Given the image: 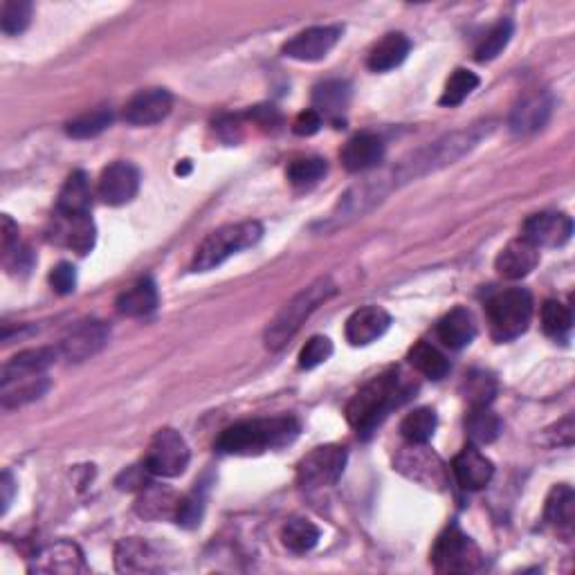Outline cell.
Returning <instances> with one entry per match:
<instances>
[{
	"mask_svg": "<svg viewBox=\"0 0 575 575\" xmlns=\"http://www.w3.org/2000/svg\"><path fill=\"white\" fill-rule=\"evenodd\" d=\"M409 396H412V385L405 382L398 369H391L367 382L351 398V403L346 405V418H349L353 430L367 438L385 421L389 412L403 405Z\"/></svg>",
	"mask_w": 575,
	"mask_h": 575,
	"instance_id": "1",
	"label": "cell"
},
{
	"mask_svg": "<svg viewBox=\"0 0 575 575\" xmlns=\"http://www.w3.org/2000/svg\"><path fill=\"white\" fill-rule=\"evenodd\" d=\"M299 434V423L292 416L252 418L234 423L218 436L216 450L230 456H257L292 443Z\"/></svg>",
	"mask_w": 575,
	"mask_h": 575,
	"instance_id": "2",
	"label": "cell"
},
{
	"mask_svg": "<svg viewBox=\"0 0 575 575\" xmlns=\"http://www.w3.org/2000/svg\"><path fill=\"white\" fill-rule=\"evenodd\" d=\"M337 292V286L331 277H319L308 288L297 292L288 304L279 310L275 319L266 328V346L270 351H279L286 346L292 337L299 333L306 319L315 313V310L331 299Z\"/></svg>",
	"mask_w": 575,
	"mask_h": 575,
	"instance_id": "3",
	"label": "cell"
},
{
	"mask_svg": "<svg viewBox=\"0 0 575 575\" xmlns=\"http://www.w3.org/2000/svg\"><path fill=\"white\" fill-rule=\"evenodd\" d=\"M263 236V225L257 221H245V223H232L225 227H218L207 239L198 245L191 261V270L194 272H209L221 266L236 252L257 245Z\"/></svg>",
	"mask_w": 575,
	"mask_h": 575,
	"instance_id": "4",
	"label": "cell"
},
{
	"mask_svg": "<svg viewBox=\"0 0 575 575\" xmlns=\"http://www.w3.org/2000/svg\"><path fill=\"white\" fill-rule=\"evenodd\" d=\"M492 337L497 342H510L526 333L533 319V297L524 288H508L492 295L486 304Z\"/></svg>",
	"mask_w": 575,
	"mask_h": 575,
	"instance_id": "5",
	"label": "cell"
},
{
	"mask_svg": "<svg viewBox=\"0 0 575 575\" xmlns=\"http://www.w3.org/2000/svg\"><path fill=\"white\" fill-rule=\"evenodd\" d=\"M432 562L438 573H474L483 567V555L472 537L465 535L456 524H450L438 535Z\"/></svg>",
	"mask_w": 575,
	"mask_h": 575,
	"instance_id": "6",
	"label": "cell"
},
{
	"mask_svg": "<svg viewBox=\"0 0 575 575\" xmlns=\"http://www.w3.org/2000/svg\"><path fill=\"white\" fill-rule=\"evenodd\" d=\"M189 459L191 452L182 434L171 430V427H164L151 438L149 450L144 456V468L149 470L151 477L173 479L187 470Z\"/></svg>",
	"mask_w": 575,
	"mask_h": 575,
	"instance_id": "7",
	"label": "cell"
},
{
	"mask_svg": "<svg viewBox=\"0 0 575 575\" xmlns=\"http://www.w3.org/2000/svg\"><path fill=\"white\" fill-rule=\"evenodd\" d=\"M346 450L340 445H319L308 452L297 465V481L301 488L319 490L335 486L346 468Z\"/></svg>",
	"mask_w": 575,
	"mask_h": 575,
	"instance_id": "8",
	"label": "cell"
},
{
	"mask_svg": "<svg viewBox=\"0 0 575 575\" xmlns=\"http://www.w3.org/2000/svg\"><path fill=\"white\" fill-rule=\"evenodd\" d=\"M108 340H111V328L97 319H88L63 337L59 353L68 362H84L102 351Z\"/></svg>",
	"mask_w": 575,
	"mask_h": 575,
	"instance_id": "9",
	"label": "cell"
},
{
	"mask_svg": "<svg viewBox=\"0 0 575 575\" xmlns=\"http://www.w3.org/2000/svg\"><path fill=\"white\" fill-rule=\"evenodd\" d=\"M573 234V221L560 212H540L533 214L522 227V239L533 243L537 250L542 248H562L569 243Z\"/></svg>",
	"mask_w": 575,
	"mask_h": 575,
	"instance_id": "10",
	"label": "cell"
},
{
	"mask_svg": "<svg viewBox=\"0 0 575 575\" xmlns=\"http://www.w3.org/2000/svg\"><path fill=\"white\" fill-rule=\"evenodd\" d=\"M140 171L131 162H113L99 178V198L111 207H122L138 196Z\"/></svg>",
	"mask_w": 575,
	"mask_h": 575,
	"instance_id": "11",
	"label": "cell"
},
{
	"mask_svg": "<svg viewBox=\"0 0 575 575\" xmlns=\"http://www.w3.org/2000/svg\"><path fill=\"white\" fill-rule=\"evenodd\" d=\"M48 239L52 243L66 245L72 252L77 254H88L95 248L97 230L90 214H77V216H66L59 214L52 218V227L48 232Z\"/></svg>",
	"mask_w": 575,
	"mask_h": 575,
	"instance_id": "12",
	"label": "cell"
},
{
	"mask_svg": "<svg viewBox=\"0 0 575 575\" xmlns=\"http://www.w3.org/2000/svg\"><path fill=\"white\" fill-rule=\"evenodd\" d=\"M342 36L340 25L308 27L284 45V54L295 61H319L331 52Z\"/></svg>",
	"mask_w": 575,
	"mask_h": 575,
	"instance_id": "13",
	"label": "cell"
},
{
	"mask_svg": "<svg viewBox=\"0 0 575 575\" xmlns=\"http://www.w3.org/2000/svg\"><path fill=\"white\" fill-rule=\"evenodd\" d=\"M50 389L48 373H5L0 371V405L21 407L39 400Z\"/></svg>",
	"mask_w": 575,
	"mask_h": 575,
	"instance_id": "14",
	"label": "cell"
},
{
	"mask_svg": "<svg viewBox=\"0 0 575 575\" xmlns=\"http://www.w3.org/2000/svg\"><path fill=\"white\" fill-rule=\"evenodd\" d=\"M173 99L169 90L164 88H149L140 90L138 95H133L124 106V122L131 126H153L162 122L164 117L171 113Z\"/></svg>",
	"mask_w": 575,
	"mask_h": 575,
	"instance_id": "15",
	"label": "cell"
},
{
	"mask_svg": "<svg viewBox=\"0 0 575 575\" xmlns=\"http://www.w3.org/2000/svg\"><path fill=\"white\" fill-rule=\"evenodd\" d=\"M32 573H86V560L75 542H54L34 555Z\"/></svg>",
	"mask_w": 575,
	"mask_h": 575,
	"instance_id": "16",
	"label": "cell"
},
{
	"mask_svg": "<svg viewBox=\"0 0 575 575\" xmlns=\"http://www.w3.org/2000/svg\"><path fill=\"white\" fill-rule=\"evenodd\" d=\"M398 470L407 474L409 479L423 483L427 488L443 486L445 483V470L441 459L427 450L425 445L409 443L407 450L398 456Z\"/></svg>",
	"mask_w": 575,
	"mask_h": 575,
	"instance_id": "17",
	"label": "cell"
},
{
	"mask_svg": "<svg viewBox=\"0 0 575 575\" xmlns=\"http://www.w3.org/2000/svg\"><path fill=\"white\" fill-rule=\"evenodd\" d=\"M391 326V315L380 306H364L346 319V340L353 346H367L385 335Z\"/></svg>",
	"mask_w": 575,
	"mask_h": 575,
	"instance_id": "18",
	"label": "cell"
},
{
	"mask_svg": "<svg viewBox=\"0 0 575 575\" xmlns=\"http://www.w3.org/2000/svg\"><path fill=\"white\" fill-rule=\"evenodd\" d=\"M452 472L463 490H481L490 483L495 465L486 454L479 452L477 445H470L454 456Z\"/></svg>",
	"mask_w": 575,
	"mask_h": 575,
	"instance_id": "19",
	"label": "cell"
},
{
	"mask_svg": "<svg viewBox=\"0 0 575 575\" xmlns=\"http://www.w3.org/2000/svg\"><path fill=\"white\" fill-rule=\"evenodd\" d=\"M340 158H342L344 169L351 173L376 169L378 164L385 160V144H382L378 135L358 133L344 144Z\"/></svg>",
	"mask_w": 575,
	"mask_h": 575,
	"instance_id": "20",
	"label": "cell"
},
{
	"mask_svg": "<svg viewBox=\"0 0 575 575\" xmlns=\"http://www.w3.org/2000/svg\"><path fill=\"white\" fill-rule=\"evenodd\" d=\"M537 263H540V250L526 239H517L510 241L506 248L497 254L495 268L504 279L517 281L531 275L537 268Z\"/></svg>",
	"mask_w": 575,
	"mask_h": 575,
	"instance_id": "21",
	"label": "cell"
},
{
	"mask_svg": "<svg viewBox=\"0 0 575 575\" xmlns=\"http://www.w3.org/2000/svg\"><path fill=\"white\" fill-rule=\"evenodd\" d=\"M115 569L120 573H158L162 571V560L149 542L129 537L117 544Z\"/></svg>",
	"mask_w": 575,
	"mask_h": 575,
	"instance_id": "22",
	"label": "cell"
},
{
	"mask_svg": "<svg viewBox=\"0 0 575 575\" xmlns=\"http://www.w3.org/2000/svg\"><path fill=\"white\" fill-rule=\"evenodd\" d=\"M553 99L549 93L526 95L510 113V129L517 135H531L549 122Z\"/></svg>",
	"mask_w": 575,
	"mask_h": 575,
	"instance_id": "23",
	"label": "cell"
},
{
	"mask_svg": "<svg viewBox=\"0 0 575 575\" xmlns=\"http://www.w3.org/2000/svg\"><path fill=\"white\" fill-rule=\"evenodd\" d=\"M474 337H477V324H474V317L468 308H454L438 322V340L447 349L461 351L474 342Z\"/></svg>",
	"mask_w": 575,
	"mask_h": 575,
	"instance_id": "24",
	"label": "cell"
},
{
	"mask_svg": "<svg viewBox=\"0 0 575 575\" xmlns=\"http://www.w3.org/2000/svg\"><path fill=\"white\" fill-rule=\"evenodd\" d=\"M180 499L182 497H178L173 490L149 483V486L142 490L135 510H138V515L144 519H176Z\"/></svg>",
	"mask_w": 575,
	"mask_h": 575,
	"instance_id": "25",
	"label": "cell"
},
{
	"mask_svg": "<svg viewBox=\"0 0 575 575\" xmlns=\"http://www.w3.org/2000/svg\"><path fill=\"white\" fill-rule=\"evenodd\" d=\"M117 313L124 317H144L151 315L158 308V288L151 279L135 281L131 288H126L115 301Z\"/></svg>",
	"mask_w": 575,
	"mask_h": 575,
	"instance_id": "26",
	"label": "cell"
},
{
	"mask_svg": "<svg viewBox=\"0 0 575 575\" xmlns=\"http://www.w3.org/2000/svg\"><path fill=\"white\" fill-rule=\"evenodd\" d=\"M90 203H93V191H90V180L84 171H75L61 187L57 200V212L66 216L90 214Z\"/></svg>",
	"mask_w": 575,
	"mask_h": 575,
	"instance_id": "27",
	"label": "cell"
},
{
	"mask_svg": "<svg viewBox=\"0 0 575 575\" xmlns=\"http://www.w3.org/2000/svg\"><path fill=\"white\" fill-rule=\"evenodd\" d=\"M349 99H351L349 81L331 79L315 88L313 106L315 111L322 115V120L324 117H331V120L337 122V117H340L346 111V106H349Z\"/></svg>",
	"mask_w": 575,
	"mask_h": 575,
	"instance_id": "28",
	"label": "cell"
},
{
	"mask_svg": "<svg viewBox=\"0 0 575 575\" xmlns=\"http://www.w3.org/2000/svg\"><path fill=\"white\" fill-rule=\"evenodd\" d=\"M412 43L403 32H391L369 54V68L373 72H387L398 68L407 59Z\"/></svg>",
	"mask_w": 575,
	"mask_h": 575,
	"instance_id": "29",
	"label": "cell"
},
{
	"mask_svg": "<svg viewBox=\"0 0 575 575\" xmlns=\"http://www.w3.org/2000/svg\"><path fill=\"white\" fill-rule=\"evenodd\" d=\"M544 517L560 533H571L575 522V495L569 486H555L546 499Z\"/></svg>",
	"mask_w": 575,
	"mask_h": 575,
	"instance_id": "30",
	"label": "cell"
},
{
	"mask_svg": "<svg viewBox=\"0 0 575 575\" xmlns=\"http://www.w3.org/2000/svg\"><path fill=\"white\" fill-rule=\"evenodd\" d=\"M465 432L474 445H488L499 438L501 421L490 405L470 407V414L465 416Z\"/></svg>",
	"mask_w": 575,
	"mask_h": 575,
	"instance_id": "31",
	"label": "cell"
},
{
	"mask_svg": "<svg viewBox=\"0 0 575 575\" xmlns=\"http://www.w3.org/2000/svg\"><path fill=\"white\" fill-rule=\"evenodd\" d=\"M113 124V108L111 106H97L93 111L70 120L66 126V133L75 140H90L104 133L108 126Z\"/></svg>",
	"mask_w": 575,
	"mask_h": 575,
	"instance_id": "32",
	"label": "cell"
},
{
	"mask_svg": "<svg viewBox=\"0 0 575 575\" xmlns=\"http://www.w3.org/2000/svg\"><path fill=\"white\" fill-rule=\"evenodd\" d=\"M281 542L292 553H308L319 542V528L313 522H308V519L292 517L281 528Z\"/></svg>",
	"mask_w": 575,
	"mask_h": 575,
	"instance_id": "33",
	"label": "cell"
},
{
	"mask_svg": "<svg viewBox=\"0 0 575 575\" xmlns=\"http://www.w3.org/2000/svg\"><path fill=\"white\" fill-rule=\"evenodd\" d=\"M409 364L430 380H441L447 376V371H450V362H447L445 355L427 342H418L414 349L409 351Z\"/></svg>",
	"mask_w": 575,
	"mask_h": 575,
	"instance_id": "34",
	"label": "cell"
},
{
	"mask_svg": "<svg viewBox=\"0 0 575 575\" xmlns=\"http://www.w3.org/2000/svg\"><path fill=\"white\" fill-rule=\"evenodd\" d=\"M436 425H438V418H436L434 409L421 407V409H416V412L405 416V421L400 423V432H403L407 443L425 445L434 436Z\"/></svg>",
	"mask_w": 575,
	"mask_h": 575,
	"instance_id": "35",
	"label": "cell"
},
{
	"mask_svg": "<svg viewBox=\"0 0 575 575\" xmlns=\"http://www.w3.org/2000/svg\"><path fill=\"white\" fill-rule=\"evenodd\" d=\"M513 32H515L513 21H510V18H501L497 25H492V30L486 34V39L479 43L474 57H477L479 63L497 59L499 54L506 50V45L510 43V39H513Z\"/></svg>",
	"mask_w": 575,
	"mask_h": 575,
	"instance_id": "36",
	"label": "cell"
},
{
	"mask_svg": "<svg viewBox=\"0 0 575 575\" xmlns=\"http://www.w3.org/2000/svg\"><path fill=\"white\" fill-rule=\"evenodd\" d=\"M477 86H479V77L474 75V72L465 70V68L454 70V75L447 79L445 90H443L441 99H438V104L450 106V108L459 106L472 95V90H477Z\"/></svg>",
	"mask_w": 575,
	"mask_h": 575,
	"instance_id": "37",
	"label": "cell"
},
{
	"mask_svg": "<svg viewBox=\"0 0 575 575\" xmlns=\"http://www.w3.org/2000/svg\"><path fill=\"white\" fill-rule=\"evenodd\" d=\"M328 164L322 158H299L292 160L286 169V176L290 180V185L295 187H313L319 180L326 176Z\"/></svg>",
	"mask_w": 575,
	"mask_h": 575,
	"instance_id": "38",
	"label": "cell"
},
{
	"mask_svg": "<svg viewBox=\"0 0 575 575\" xmlns=\"http://www.w3.org/2000/svg\"><path fill=\"white\" fill-rule=\"evenodd\" d=\"M207 490H209L207 483H196V488L191 490L187 497L180 499L176 522L182 528H196L200 522H203L205 504H207Z\"/></svg>",
	"mask_w": 575,
	"mask_h": 575,
	"instance_id": "39",
	"label": "cell"
},
{
	"mask_svg": "<svg viewBox=\"0 0 575 575\" xmlns=\"http://www.w3.org/2000/svg\"><path fill=\"white\" fill-rule=\"evenodd\" d=\"M497 394V380L486 371H472L463 382V396L470 407L490 405Z\"/></svg>",
	"mask_w": 575,
	"mask_h": 575,
	"instance_id": "40",
	"label": "cell"
},
{
	"mask_svg": "<svg viewBox=\"0 0 575 575\" xmlns=\"http://www.w3.org/2000/svg\"><path fill=\"white\" fill-rule=\"evenodd\" d=\"M32 3L30 0H7L0 9V27L9 36L23 34L32 21Z\"/></svg>",
	"mask_w": 575,
	"mask_h": 575,
	"instance_id": "41",
	"label": "cell"
},
{
	"mask_svg": "<svg viewBox=\"0 0 575 575\" xmlns=\"http://www.w3.org/2000/svg\"><path fill=\"white\" fill-rule=\"evenodd\" d=\"M571 326H573L571 308L564 306L562 301H555V299L546 301V304L542 306L544 333L551 335V337H564V335H569Z\"/></svg>",
	"mask_w": 575,
	"mask_h": 575,
	"instance_id": "42",
	"label": "cell"
},
{
	"mask_svg": "<svg viewBox=\"0 0 575 575\" xmlns=\"http://www.w3.org/2000/svg\"><path fill=\"white\" fill-rule=\"evenodd\" d=\"M333 355V342L324 335H315L306 342L304 349L299 353V367L301 369H315L324 364Z\"/></svg>",
	"mask_w": 575,
	"mask_h": 575,
	"instance_id": "43",
	"label": "cell"
},
{
	"mask_svg": "<svg viewBox=\"0 0 575 575\" xmlns=\"http://www.w3.org/2000/svg\"><path fill=\"white\" fill-rule=\"evenodd\" d=\"M50 286L59 295H72L77 290V270L72 263H59L57 268H52L50 272Z\"/></svg>",
	"mask_w": 575,
	"mask_h": 575,
	"instance_id": "44",
	"label": "cell"
},
{
	"mask_svg": "<svg viewBox=\"0 0 575 575\" xmlns=\"http://www.w3.org/2000/svg\"><path fill=\"white\" fill-rule=\"evenodd\" d=\"M319 129H322V115H319L315 108H308V111H301L295 122H292V131L301 138H308V135H315Z\"/></svg>",
	"mask_w": 575,
	"mask_h": 575,
	"instance_id": "45",
	"label": "cell"
},
{
	"mask_svg": "<svg viewBox=\"0 0 575 575\" xmlns=\"http://www.w3.org/2000/svg\"><path fill=\"white\" fill-rule=\"evenodd\" d=\"M0 239H3V259L18 250V225L9 216H3Z\"/></svg>",
	"mask_w": 575,
	"mask_h": 575,
	"instance_id": "46",
	"label": "cell"
},
{
	"mask_svg": "<svg viewBox=\"0 0 575 575\" xmlns=\"http://www.w3.org/2000/svg\"><path fill=\"white\" fill-rule=\"evenodd\" d=\"M146 474H149L146 468H129L120 479H117V486H120L122 490H133V488L144 490L146 486H149V483H146Z\"/></svg>",
	"mask_w": 575,
	"mask_h": 575,
	"instance_id": "47",
	"label": "cell"
},
{
	"mask_svg": "<svg viewBox=\"0 0 575 575\" xmlns=\"http://www.w3.org/2000/svg\"><path fill=\"white\" fill-rule=\"evenodd\" d=\"M16 483H14V477H12V472H3V477H0V513H7V508H9V504H12V497H14V488Z\"/></svg>",
	"mask_w": 575,
	"mask_h": 575,
	"instance_id": "48",
	"label": "cell"
},
{
	"mask_svg": "<svg viewBox=\"0 0 575 575\" xmlns=\"http://www.w3.org/2000/svg\"><path fill=\"white\" fill-rule=\"evenodd\" d=\"M189 169H191V167H189V160H185V164H182V167L178 164V169H176V171L180 173V176H185V173H189Z\"/></svg>",
	"mask_w": 575,
	"mask_h": 575,
	"instance_id": "49",
	"label": "cell"
}]
</instances>
